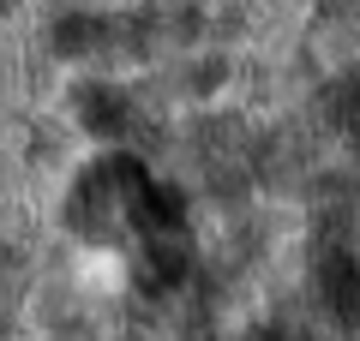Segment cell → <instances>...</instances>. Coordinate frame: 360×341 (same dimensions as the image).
Instances as JSON below:
<instances>
[{"label": "cell", "instance_id": "1", "mask_svg": "<svg viewBox=\"0 0 360 341\" xmlns=\"http://www.w3.org/2000/svg\"><path fill=\"white\" fill-rule=\"evenodd\" d=\"M144 180H139V168L132 162H108V168H96V174H84V186H78V198H72V222L84 227V234H115L127 215H139L144 210Z\"/></svg>", "mask_w": 360, "mask_h": 341}, {"label": "cell", "instance_id": "2", "mask_svg": "<svg viewBox=\"0 0 360 341\" xmlns=\"http://www.w3.org/2000/svg\"><path fill=\"white\" fill-rule=\"evenodd\" d=\"M324 293H330L336 312H360V252L354 246L324 258Z\"/></svg>", "mask_w": 360, "mask_h": 341}, {"label": "cell", "instance_id": "3", "mask_svg": "<svg viewBox=\"0 0 360 341\" xmlns=\"http://www.w3.org/2000/svg\"><path fill=\"white\" fill-rule=\"evenodd\" d=\"M198 13H205V0H150L139 13V25L156 30V36H186L198 25Z\"/></svg>", "mask_w": 360, "mask_h": 341}, {"label": "cell", "instance_id": "4", "mask_svg": "<svg viewBox=\"0 0 360 341\" xmlns=\"http://www.w3.org/2000/svg\"><path fill=\"white\" fill-rule=\"evenodd\" d=\"M0 6H13V0H0Z\"/></svg>", "mask_w": 360, "mask_h": 341}]
</instances>
